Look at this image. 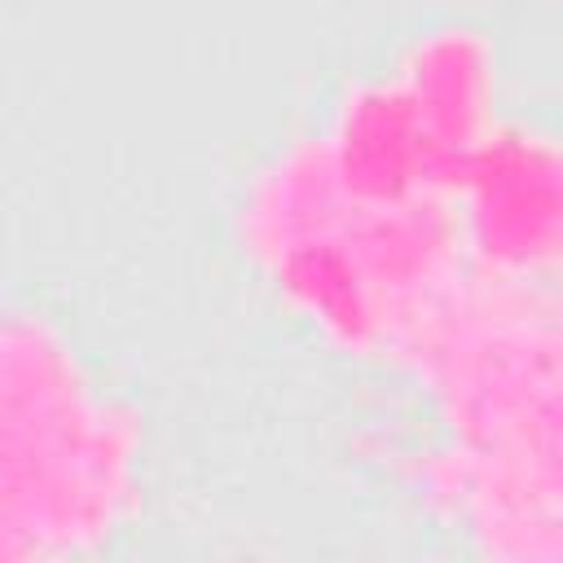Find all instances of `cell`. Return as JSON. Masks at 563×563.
Here are the masks:
<instances>
[{
    "mask_svg": "<svg viewBox=\"0 0 563 563\" xmlns=\"http://www.w3.org/2000/svg\"><path fill=\"white\" fill-rule=\"evenodd\" d=\"M471 220L479 251L515 268L563 255V154L528 136H501L471 167Z\"/></svg>",
    "mask_w": 563,
    "mask_h": 563,
    "instance_id": "obj_1",
    "label": "cell"
}]
</instances>
